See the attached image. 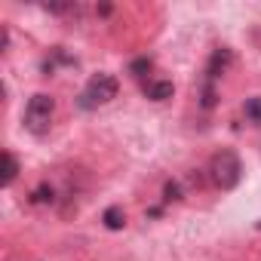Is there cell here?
I'll list each match as a JSON object with an SVG mask.
<instances>
[{
  "instance_id": "8",
  "label": "cell",
  "mask_w": 261,
  "mask_h": 261,
  "mask_svg": "<svg viewBox=\"0 0 261 261\" xmlns=\"http://www.w3.org/2000/svg\"><path fill=\"white\" fill-rule=\"evenodd\" d=\"M243 114H246L252 123H261V95H255V98H246V105H243Z\"/></svg>"
},
{
  "instance_id": "7",
  "label": "cell",
  "mask_w": 261,
  "mask_h": 261,
  "mask_svg": "<svg viewBox=\"0 0 261 261\" xmlns=\"http://www.w3.org/2000/svg\"><path fill=\"white\" fill-rule=\"evenodd\" d=\"M101 221H105L108 230H123V224H126V212H123L120 206H108L105 215H101Z\"/></svg>"
},
{
  "instance_id": "1",
  "label": "cell",
  "mask_w": 261,
  "mask_h": 261,
  "mask_svg": "<svg viewBox=\"0 0 261 261\" xmlns=\"http://www.w3.org/2000/svg\"><path fill=\"white\" fill-rule=\"evenodd\" d=\"M209 178H212L215 188L233 191L240 185V178H243V160H240V154L230 151V148L215 151L212 160H209Z\"/></svg>"
},
{
  "instance_id": "2",
  "label": "cell",
  "mask_w": 261,
  "mask_h": 261,
  "mask_svg": "<svg viewBox=\"0 0 261 261\" xmlns=\"http://www.w3.org/2000/svg\"><path fill=\"white\" fill-rule=\"evenodd\" d=\"M117 92H120V83H117L114 74H92L86 80V86L80 89V95H77V108L80 111H95V108L114 101Z\"/></svg>"
},
{
  "instance_id": "6",
  "label": "cell",
  "mask_w": 261,
  "mask_h": 261,
  "mask_svg": "<svg viewBox=\"0 0 261 261\" xmlns=\"http://www.w3.org/2000/svg\"><path fill=\"white\" fill-rule=\"evenodd\" d=\"M16 175H19V160H16L13 151H4V175H0V185L10 188L16 181Z\"/></svg>"
},
{
  "instance_id": "12",
  "label": "cell",
  "mask_w": 261,
  "mask_h": 261,
  "mask_svg": "<svg viewBox=\"0 0 261 261\" xmlns=\"http://www.w3.org/2000/svg\"><path fill=\"white\" fill-rule=\"evenodd\" d=\"M255 227H258V230H261V221H258V224H255Z\"/></svg>"
},
{
  "instance_id": "10",
  "label": "cell",
  "mask_w": 261,
  "mask_h": 261,
  "mask_svg": "<svg viewBox=\"0 0 261 261\" xmlns=\"http://www.w3.org/2000/svg\"><path fill=\"white\" fill-rule=\"evenodd\" d=\"M31 200H34V203H53V188H46V185H43V188H37Z\"/></svg>"
},
{
  "instance_id": "3",
  "label": "cell",
  "mask_w": 261,
  "mask_h": 261,
  "mask_svg": "<svg viewBox=\"0 0 261 261\" xmlns=\"http://www.w3.org/2000/svg\"><path fill=\"white\" fill-rule=\"evenodd\" d=\"M53 117H56V98L46 95V92H37L28 98L25 105V129L31 136H46L49 126H53Z\"/></svg>"
},
{
  "instance_id": "11",
  "label": "cell",
  "mask_w": 261,
  "mask_h": 261,
  "mask_svg": "<svg viewBox=\"0 0 261 261\" xmlns=\"http://www.w3.org/2000/svg\"><path fill=\"white\" fill-rule=\"evenodd\" d=\"M163 194H166V197H163V200H166V203H172V200H181V197H178V194H181V188H178V185H175V181H169V185H166V191H163Z\"/></svg>"
},
{
  "instance_id": "4",
  "label": "cell",
  "mask_w": 261,
  "mask_h": 261,
  "mask_svg": "<svg viewBox=\"0 0 261 261\" xmlns=\"http://www.w3.org/2000/svg\"><path fill=\"white\" fill-rule=\"evenodd\" d=\"M233 62V53L230 49H215L212 56H209V65H206V77H203V86H215L218 83V77L227 71V65Z\"/></svg>"
},
{
  "instance_id": "5",
  "label": "cell",
  "mask_w": 261,
  "mask_h": 261,
  "mask_svg": "<svg viewBox=\"0 0 261 261\" xmlns=\"http://www.w3.org/2000/svg\"><path fill=\"white\" fill-rule=\"evenodd\" d=\"M172 92H175V86H172L169 80H154V83H148V89H145V95H148L151 101H166V98H172Z\"/></svg>"
},
{
  "instance_id": "9",
  "label": "cell",
  "mask_w": 261,
  "mask_h": 261,
  "mask_svg": "<svg viewBox=\"0 0 261 261\" xmlns=\"http://www.w3.org/2000/svg\"><path fill=\"white\" fill-rule=\"evenodd\" d=\"M151 65H154L151 59H136L133 65H129V74H133V77H145L151 71Z\"/></svg>"
}]
</instances>
